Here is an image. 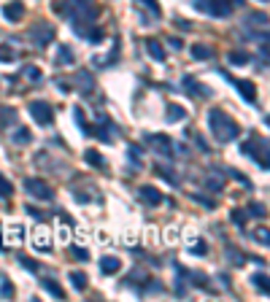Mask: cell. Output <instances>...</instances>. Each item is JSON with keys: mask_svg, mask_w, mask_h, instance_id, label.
Segmentation results:
<instances>
[{"mask_svg": "<svg viewBox=\"0 0 270 302\" xmlns=\"http://www.w3.org/2000/svg\"><path fill=\"white\" fill-rule=\"evenodd\" d=\"M168 46L173 49V51H179L181 49V41H179V38H168Z\"/></svg>", "mask_w": 270, "mask_h": 302, "instance_id": "cell-39", "label": "cell"}, {"mask_svg": "<svg viewBox=\"0 0 270 302\" xmlns=\"http://www.w3.org/2000/svg\"><path fill=\"white\" fill-rule=\"evenodd\" d=\"M71 254H73V259H78V262H87L89 259V251H87V248H81V246H73Z\"/></svg>", "mask_w": 270, "mask_h": 302, "instance_id": "cell-29", "label": "cell"}, {"mask_svg": "<svg viewBox=\"0 0 270 302\" xmlns=\"http://www.w3.org/2000/svg\"><path fill=\"white\" fill-rule=\"evenodd\" d=\"M76 78H78V81H81V92H89V89L95 87V78H92L87 70H81V73H78Z\"/></svg>", "mask_w": 270, "mask_h": 302, "instance_id": "cell-21", "label": "cell"}, {"mask_svg": "<svg viewBox=\"0 0 270 302\" xmlns=\"http://www.w3.org/2000/svg\"><path fill=\"white\" fill-rule=\"evenodd\" d=\"M208 124H211V133L216 135L219 143H230V140H235L238 133H240V127L222 111V108H211L208 111Z\"/></svg>", "mask_w": 270, "mask_h": 302, "instance_id": "cell-1", "label": "cell"}, {"mask_svg": "<svg viewBox=\"0 0 270 302\" xmlns=\"http://www.w3.org/2000/svg\"><path fill=\"white\" fill-rule=\"evenodd\" d=\"M0 297H5V300L14 297V286H11L8 281H3V286H0Z\"/></svg>", "mask_w": 270, "mask_h": 302, "instance_id": "cell-34", "label": "cell"}, {"mask_svg": "<svg viewBox=\"0 0 270 302\" xmlns=\"http://www.w3.org/2000/svg\"><path fill=\"white\" fill-rule=\"evenodd\" d=\"M19 265H25L30 272H38V262H33V259H27V256H19Z\"/></svg>", "mask_w": 270, "mask_h": 302, "instance_id": "cell-35", "label": "cell"}, {"mask_svg": "<svg viewBox=\"0 0 270 302\" xmlns=\"http://www.w3.org/2000/svg\"><path fill=\"white\" fill-rule=\"evenodd\" d=\"M265 278H268L265 272H257V275H254V286L260 289L262 294H268V292H270V289H268V281H265Z\"/></svg>", "mask_w": 270, "mask_h": 302, "instance_id": "cell-28", "label": "cell"}, {"mask_svg": "<svg viewBox=\"0 0 270 302\" xmlns=\"http://www.w3.org/2000/svg\"><path fill=\"white\" fill-rule=\"evenodd\" d=\"M8 240L5 243H19L22 240V235H25V227H19V224H14V227H8Z\"/></svg>", "mask_w": 270, "mask_h": 302, "instance_id": "cell-23", "label": "cell"}, {"mask_svg": "<svg viewBox=\"0 0 270 302\" xmlns=\"http://www.w3.org/2000/svg\"><path fill=\"white\" fill-rule=\"evenodd\" d=\"M100 270L106 272V275H116V272L122 270L119 256H103V259H100Z\"/></svg>", "mask_w": 270, "mask_h": 302, "instance_id": "cell-12", "label": "cell"}, {"mask_svg": "<svg viewBox=\"0 0 270 302\" xmlns=\"http://www.w3.org/2000/svg\"><path fill=\"white\" fill-rule=\"evenodd\" d=\"M154 170H157V175H162L165 181H170V184H176V181H179V178H176V173H168V168H162V165H159V168H154Z\"/></svg>", "mask_w": 270, "mask_h": 302, "instance_id": "cell-32", "label": "cell"}, {"mask_svg": "<svg viewBox=\"0 0 270 302\" xmlns=\"http://www.w3.org/2000/svg\"><path fill=\"white\" fill-rule=\"evenodd\" d=\"M230 219H232V224H238V227L246 224V213H243V210H238V208L232 210V216H230Z\"/></svg>", "mask_w": 270, "mask_h": 302, "instance_id": "cell-33", "label": "cell"}, {"mask_svg": "<svg viewBox=\"0 0 270 302\" xmlns=\"http://www.w3.org/2000/svg\"><path fill=\"white\" fill-rule=\"evenodd\" d=\"M249 210H251V216H265V205H260V202H251Z\"/></svg>", "mask_w": 270, "mask_h": 302, "instance_id": "cell-36", "label": "cell"}, {"mask_svg": "<svg viewBox=\"0 0 270 302\" xmlns=\"http://www.w3.org/2000/svg\"><path fill=\"white\" fill-rule=\"evenodd\" d=\"M205 11H211L214 16H222V19H225V16L232 14V3H230V0H211V3H205Z\"/></svg>", "mask_w": 270, "mask_h": 302, "instance_id": "cell-9", "label": "cell"}, {"mask_svg": "<svg viewBox=\"0 0 270 302\" xmlns=\"http://www.w3.org/2000/svg\"><path fill=\"white\" fill-rule=\"evenodd\" d=\"M192 254H200V256H203V254H205V243H203V240H197V243L192 246Z\"/></svg>", "mask_w": 270, "mask_h": 302, "instance_id": "cell-37", "label": "cell"}, {"mask_svg": "<svg viewBox=\"0 0 270 302\" xmlns=\"http://www.w3.org/2000/svg\"><path fill=\"white\" fill-rule=\"evenodd\" d=\"M0 62H14V51H11L8 43H3V46H0Z\"/></svg>", "mask_w": 270, "mask_h": 302, "instance_id": "cell-30", "label": "cell"}, {"mask_svg": "<svg viewBox=\"0 0 270 302\" xmlns=\"http://www.w3.org/2000/svg\"><path fill=\"white\" fill-rule=\"evenodd\" d=\"M27 108H30V116L36 119L38 124H43V127H49V124L54 122V111H51L49 102H43V100H33Z\"/></svg>", "mask_w": 270, "mask_h": 302, "instance_id": "cell-3", "label": "cell"}, {"mask_svg": "<svg viewBox=\"0 0 270 302\" xmlns=\"http://www.w3.org/2000/svg\"><path fill=\"white\" fill-rule=\"evenodd\" d=\"M25 189L30 192V195L36 197V200H43V202H49L51 197H54V192H51L41 178H27V181H25Z\"/></svg>", "mask_w": 270, "mask_h": 302, "instance_id": "cell-5", "label": "cell"}, {"mask_svg": "<svg viewBox=\"0 0 270 302\" xmlns=\"http://www.w3.org/2000/svg\"><path fill=\"white\" fill-rule=\"evenodd\" d=\"M25 73L33 78V81H38V78H41V73H38V67H25Z\"/></svg>", "mask_w": 270, "mask_h": 302, "instance_id": "cell-38", "label": "cell"}, {"mask_svg": "<svg viewBox=\"0 0 270 302\" xmlns=\"http://www.w3.org/2000/svg\"><path fill=\"white\" fill-rule=\"evenodd\" d=\"M41 283H43V289H46V292H49V294H54L57 300H62V297H65V292L60 289V283H57V281H51V278H41Z\"/></svg>", "mask_w": 270, "mask_h": 302, "instance_id": "cell-16", "label": "cell"}, {"mask_svg": "<svg viewBox=\"0 0 270 302\" xmlns=\"http://www.w3.org/2000/svg\"><path fill=\"white\" fill-rule=\"evenodd\" d=\"M265 146H268L265 140H262V143H260V140H257V138H251V140H246V143H243V154H249V157H254V162L260 165L262 170H268V168H270Z\"/></svg>", "mask_w": 270, "mask_h": 302, "instance_id": "cell-2", "label": "cell"}, {"mask_svg": "<svg viewBox=\"0 0 270 302\" xmlns=\"http://www.w3.org/2000/svg\"><path fill=\"white\" fill-rule=\"evenodd\" d=\"M3 16H5V22H19L22 16H25V5H22V0H8V3L3 5Z\"/></svg>", "mask_w": 270, "mask_h": 302, "instance_id": "cell-7", "label": "cell"}, {"mask_svg": "<svg viewBox=\"0 0 270 302\" xmlns=\"http://www.w3.org/2000/svg\"><path fill=\"white\" fill-rule=\"evenodd\" d=\"M14 119H16V111H14V108H3V111H0V127H8Z\"/></svg>", "mask_w": 270, "mask_h": 302, "instance_id": "cell-22", "label": "cell"}, {"mask_svg": "<svg viewBox=\"0 0 270 302\" xmlns=\"http://www.w3.org/2000/svg\"><path fill=\"white\" fill-rule=\"evenodd\" d=\"M57 60H60V65H71L73 62V51L68 46H60V54H57Z\"/></svg>", "mask_w": 270, "mask_h": 302, "instance_id": "cell-26", "label": "cell"}, {"mask_svg": "<svg viewBox=\"0 0 270 302\" xmlns=\"http://www.w3.org/2000/svg\"><path fill=\"white\" fill-rule=\"evenodd\" d=\"M33 140V135H30V130L27 127H22V130H16L14 133V143H30Z\"/></svg>", "mask_w": 270, "mask_h": 302, "instance_id": "cell-24", "label": "cell"}, {"mask_svg": "<svg viewBox=\"0 0 270 302\" xmlns=\"http://www.w3.org/2000/svg\"><path fill=\"white\" fill-rule=\"evenodd\" d=\"M84 159H87L89 165H97V168H103V165H106V162H103V157H100V154H97L95 149H87V154H84Z\"/></svg>", "mask_w": 270, "mask_h": 302, "instance_id": "cell-25", "label": "cell"}, {"mask_svg": "<svg viewBox=\"0 0 270 302\" xmlns=\"http://www.w3.org/2000/svg\"><path fill=\"white\" fill-rule=\"evenodd\" d=\"M33 246H36V251H51V232L46 230V227H38L36 230Z\"/></svg>", "mask_w": 270, "mask_h": 302, "instance_id": "cell-8", "label": "cell"}, {"mask_svg": "<svg viewBox=\"0 0 270 302\" xmlns=\"http://www.w3.org/2000/svg\"><path fill=\"white\" fill-rule=\"evenodd\" d=\"M71 283H73L76 292H84V289H87V275H84L81 270H73L71 272Z\"/></svg>", "mask_w": 270, "mask_h": 302, "instance_id": "cell-17", "label": "cell"}, {"mask_svg": "<svg viewBox=\"0 0 270 302\" xmlns=\"http://www.w3.org/2000/svg\"><path fill=\"white\" fill-rule=\"evenodd\" d=\"M127 157H130V162H133V168H141L143 165V149L141 146H130V151H127Z\"/></svg>", "mask_w": 270, "mask_h": 302, "instance_id": "cell-19", "label": "cell"}, {"mask_svg": "<svg viewBox=\"0 0 270 302\" xmlns=\"http://www.w3.org/2000/svg\"><path fill=\"white\" fill-rule=\"evenodd\" d=\"M232 3H238V5H243V0H232Z\"/></svg>", "mask_w": 270, "mask_h": 302, "instance_id": "cell-41", "label": "cell"}, {"mask_svg": "<svg viewBox=\"0 0 270 302\" xmlns=\"http://www.w3.org/2000/svg\"><path fill=\"white\" fill-rule=\"evenodd\" d=\"M11 195H14V186H11L8 181L0 175V197H11Z\"/></svg>", "mask_w": 270, "mask_h": 302, "instance_id": "cell-31", "label": "cell"}, {"mask_svg": "<svg viewBox=\"0 0 270 302\" xmlns=\"http://www.w3.org/2000/svg\"><path fill=\"white\" fill-rule=\"evenodd\" d=\"M232 87L243 95V100H249V102L257 100V87L251 81H246V78H240V81H238V78H232Z\"/></svg>", "mask_w": 270, "mask_h": 302, "instance_id": "cell-10", "label": "cell"}, {"mask_svg": "<svg viewBox=\"0 0 270 302\" xmlns=\"http://www.w3.org/2000/svg\"><path fill=\"white\" fill-rule=\"evenodd\" d=\"M230 65H235V67H243V65H249V54H243V51H230Z\"/></svg>", "mask_w": 270, "mask_h": 302, "instance_id": "cell-20", "label": "cell"}, {"mask_svg": "<svg viewBox=\"0 0 270 302\" xmlns=\"http://www.w3.org/2000/svg\"><path fill=\"white\" fill-rule=\"evenodd\" d=\"M30 35L36 38V46H38V49H43V46H49L51 38H54V27H51V25H36Z\"/></svg>", "mask_w": 270, "mask_h": 302, "instance_id": "cell-6", "label": "cell"}, {"mask_svg": "<svg viewBox=\"0 0 270 302\" xmlns=\"http://www.w3.org/2000/svg\"><path fill=\"white\" fill-rule=\"evenodd\" d=\"M146 51H149V57H152L154 62H165V49H162L159 41H146Z\"/></svg>", "mask_w": 270, "mask_h": 302, "instance_id": "cell-14", "label": "cell"}, {"mask_svg": "<svg viewBox=\"0 0 270 302\" xmlns=\"http://www.w3.org/2000/svg\"><path fill=\"white\" fill-rule=\"evenodd\" d=\"M146 143L152 146L157 154H162V157H173V140L168 138V135H159V133H149L146 135Z\"/></svg>", "mask_w": 270, "mask_h": 302, "instance_id": "cell-4", "label": "cell"}, {"mask_svg": "<svg viewBox=\"0 0 270 302\" xmlns=\"http://www.w3.org/2000/svg\"><path fill=\"white\" fill-rule=\"evenodd\" d=\"M257 240H262V246H268V230L257 232Z\"/></svg>", "mask_w": 270, "mask_h": 302, "instance_id": "cell-40", "label": "cell"}, {"mask_svg": "<svg viewBox=\"0 0 270 302\" xmlns=\"http://www.w3.org/2000/svg\"><path fill=\"white\" fill-rule=\"evenodd\" d=\"M138 192H141V200L149 202V205H159V202H162V192H157L154 186H141Z\"/></svg>", "mask_w": 270, "mask_h": 302, "instance_id": "cell-13", "label": "cell"}, {"mask_svg": "<svg viewBox=\"0 0 270 302\" xmlns=\"http://www.w3.org/2000/svg\"><path fill=\"white\" fill-rule=\"evenodd\" d=\"M165 119H168V122H184V119H187V111H184L181 105H170Z\"/></svg>", "mask_w": 270, "mask_h": 302, "instance_id": "cell-18", "label": "cell"}, {"mask_svg": "<svg viewBox=\"0 0 270 302\" xmlns=\"http://www.w3.org/2000/svg\"><path fill=\"white\" fill-rule=\"evenodd\" d=\"M214 54H216V51L211 49L208 43H194V46H192V57H194V60H211Z\"/></svg>", "mask_w": 270, "mask_h": 302, "instance_id": "cell-15", "label": "cell"}, {"mask_svg": "<svg viewBox=\"0 0 270 302\" xmlns=\"http://www.w3.org/2000/svg\"><path fill=\"white\" fill-rule=\"evenodd\" d=\"M135 3H138V5H146V8L152 11L154 16H159V14H162V8H159V3H157V0H135Z\"/></svg>", "mask_w": 270, "mask_h": 302, "instance_id": "cell-27", "label": "cell"}, {"mask_svg": "<svg viewBox=\"0 0 270 302\" xmlns=\"http://www.w3.org/2000/svg\"><path fill=\"white\" fill-rule=\"evenodd\" d=\"M184 89H187L189 95H200V98H208V95H211V89L208 87H200V81H197V78H192V76H184Z\"/></svg>", "mask_w": 270, "mask_h": 302, "instance_id": "cell-11", "label": "cell"}]
</instances>
